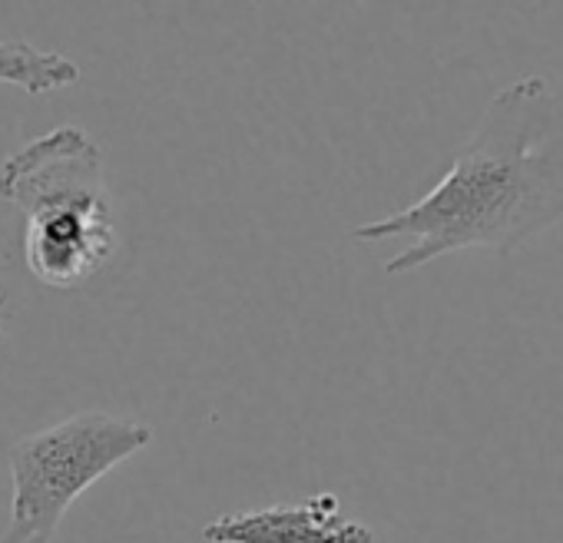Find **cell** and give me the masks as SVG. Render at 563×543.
Returning <instances> with one entry per match:
<instances>
[{
    "instance_id": "obj_1",
    "label": "cell",
    "mask_w": 563,
    "mask_h": 543,
    "mask_svg": "<svg viewBox=\"0 0 563 543\" xmlns=\"http://www.w3.org/2000/svg\"><path fill=\"white\" fill-rule=\"evenodd\" d=\"M563 222V97L543 77L507 84L481 113L448 173L408 209L352 229L358 242L405 239L385 272L441 255L517 245Z\"/></svg>"
},
{
    "instance_id": "obj_2",
    "label": "cell",
    "mask_w": 563,
    "mask_h": 543,
    "mask_svg": "<svg viewBox=\"0 0 563 543\" xmlns=\"http://www.w3.org/2000/svg\"><path fill=\"white\" fill-rule=\"evenodd\" d=\"M0 199L24 212V262L51 289L87 286L117 255L103 156L80 126H57L0 163Z\"/></svg>"
},
{
    "instance_id": "obj_3",
    "label": "cell",
    "mask_w": 563,
    "mask_h": 543,
    "mask_svg": "<svg viewBox=\"0 0 563 543\" xmlns=\"http://www.w3.org/2000/svg\"><path fill=\"white\" fill-rule=\"evenodd\" d=\"M153 428L107 411H80L11 447V523L0 543H54L70 503L140 454Z\"/></svg>"
},
{
    "instance_id": "obj_4",
    "label": "cell",
    "mask_w": 563,
    "mask_h": 543,
    "mask_svg": "<svg viewBox=\"0 0 563 543\" xmlns=\"http://www.w3.org/2000/svg\"><path fill=\"white\" fill-rule=\"evenodd\" d=\"M206 543H375V533L345 517L332 494L306 503H275L245 513H225L202 527Z\"/></svg>"
},
{
    "instance_id": "obj_5",
    "label": "cell",
    "mask_w": 563,
    "mask_h": 543,
    "mask_svg": "<svg viewBox=\"0 0 563 543\" xmlns=\"http://www.w3.org/2000/svg\"><path fill=\"white\" fill-rule=\"evenodd\" d=\"M77 80H80V67L70 57L34 47L31 41H0V84L44 97L74 87Z\"/></svg>"
},
{
    "instance_id": "obj_6",
    "label": "cell",
    "mask_w": 563,
    "mask_h": 543,
    "mask_svg": "<svg viewBox=\"0 0 563 543\" xmlns=\"http://www.w3.org/2000/svg\"><path fill=\"white\" fill-rule=\"evenodd\" d=\"M4 315H8V292L0 289V342H4Z\"/></svg>"
}]
</instances>
